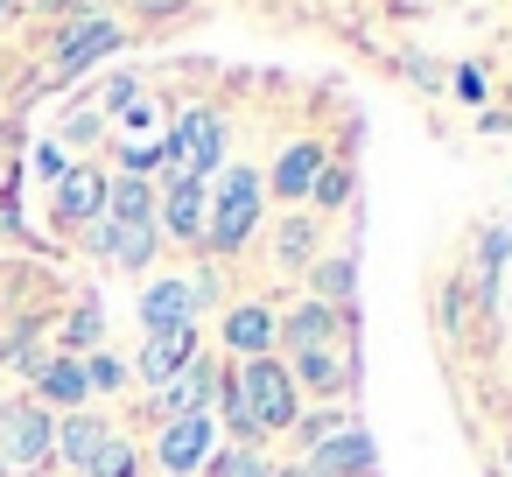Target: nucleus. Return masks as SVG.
I'll return each mask as SVG.
<instances>
[{"label": "nucleus", "mask_w": 512, "mask_h": 477, "mask_svg": "<svg viewBox=\"0 0 512 477\" xmlns=\"http://www.w3.org/2000/svg\"><path fill=\"white\" fill-rule=\"evenodd\" d=\"M36 169H43V176H50V183H57V176H64V169H71V162H64V148H50V141H43V148H36Z\"/></svg>", "instance_id": "nucleus-31"}, {"label": "nucleus", "mask_w": 512, "mask_h": 477, "mask_svg": "<svg viewBox=\"0 0 512 477\" xmlns=\"http://www.w3.org/2000/svg\"><path fill=\"white\" fill-rule=\"evenodd\" d=\"M64 344H71V358H85V351H99V302H85V309L71 316V330H64Z\"/></svg>", "instance_id": "nucleus-26"}, {"label": "nucleus", "mask_w": 512, "mask_h": 477, "mask_svg": "<svg viewBox=\"0 0 512 477\" xmlns=\"http://www.w3.org/2000/svg\"><path fill=\"white\" fill-rule=\"evenodd\" d=\"M267 477H309V470H267Z\"/></svg>", "instance_id": "nucleus-33"}, {"label": "nucleus", "mask_w": 512, "mask_h": 477, "mask_svg": "<svg viewBox=\"0 0 512 477\" xmlns=\"http://www.w3.org/2000/svg\"><path fill=\"white\" fill-rule=\"evenodd\" d=\"M232 393L246 400V414L260 421V435H274V428H295V421H302L295 372H288V365H274V358H246V365H239V379H232Z\"/></svg>", "instance_id": "nucleus-3"}, {"label": "nucleus", "mask_w": 512, "mask_h": 477, "mask_svg": "<svg viewBox=\"0 0 512 477\" xmlns=\"http://www.w3.org/2000/svg\"><path fill=\"white\" fill-rule=\"evenodd\" d=\"M64 141H71V148H92V141H99V113H78V120L64 127Z\"/></svg>", "instance_id": "nucleus-28"}, {"label": "nucleus", "mask_w": 512, "mask_h": 477, "mask_svg": "<svg viewBox=\"0 0 512 477\" xmlns=\"http://www.w3.org/2000/svg\"><path fill=\"white\" fill-rule=\"evenodd\" d=\"M120 50V22H106V15H92L85 29H71L64 36V50H57V71L64 78H78V71H92L99 57H113Z\"/></svg>", "instance_id": "nucleus-13"}, {"label": "nucleus", "mask_w": 512, "mask_h": 477, "mask_svg": "<svg viewBox=\"0 0 512 477\" xmlns=\"http://www.w3.org/2000/svg\"><path fill=\"white\" fill-rule=\"evenodd\" d=\"M36 386H43V400H57V407H78V400L92 393V379H85V358H50V365L36 372Z\"/></svg>", "instance_id": "nucleus-19"}, {"label": "nucleus", "mask_w": 512, "mask_h": 477, "mask_svg": "<svg viewBox=\"0 0 512 477\" xmlns=\"http://www.w3.org/2000/svg\"><path fill=\"white\" fill-rule=\"evenodd\" d=\"M106 218H113V225H155V190H148V176H106Z\"/></svg>", "instance_id": "nucleus-17"}, {"label": "nucleus", "mask_w": 512, "mask_h": 477, "mask_svg": "<svg viewBox=\"0 0 512 477\" xmlns=\"http://www.w3.org/2000/svg\"><path fill=\"white\" fill-rule=\"evenodd\" d=\"M155 463H162L169 477H190V470H204V463H211V414L169 421V428H162V442H155Z\"/></svg>", "instance_id": "nucleus-7"}, {"label": "nucleus", "mask_w": 512, "mask_h": 477, "mask_svg": "<svg viewBox=\"0 0 512 477\" xmlns=\"http://www.w3.org/2000/svg\"><path fill=\"white\" fill-rule=\"evenodd\" d=\"M50 442H57V428H50V414H43V407H29V400L0 407V456H8L15 470L50 463Z\"/></svg>", "instance_id": "nucleus-5"}, {"label": "nucleus", "mask_w": 512, "mask_h": 477, "mask_svg": "<svg viewBox=\"0 0 512 477\" xmlns=\"http://www.w3.org/2000/svg\"><path fill=\"white\" fill-rule=\"evenodd\" d=\"M351 295H358V260H351V253H344V260H323V267H316V302H323V309H344Z\"/></svg>", "instance_id": "nucleus-21"}, {"label": "nucleus", "mask_w": 512, "mask_h": 477, "mask_svg": "<svg viewBox=\"0 0 512 477\" xmlns=\"http://www.w3.org/2000/svg\"><path fill=\"white\" fill-rule=\"evenodd\" d=\"M225 344L239 351V365H246V358H267V351H274V316H267L260 302L232 309V316H225Z\"/></svg>", "instance_id": "nucleus-18"}, {"label": "nucleus", "mask_w": 512, "mask_h": 477, "mask_svg": "<svg viewBox=\"0 0 512 477\" xmlns=\"http://www.w3.org/2000/svg\"><path fill=\"white\" fill-rule=\"evenodd\" d=\"M211 295H218L211 274H197V281H190V274H162V281L141 295V323H148V330H197V309H204Z\"/></svg>", "instance_id": "nucleus-4"}, {"label": "nucleus", "mask_w": 512, "mask_h": 477, "mask_svg": "<svg viewBox=\"0 0 512 477\" xmlns=\"http://www.w3.org/2000/svg\"><path fill=\"white\" fill-rule=\"evenodd\" d=\"M260 204H267V176H260V169H232V176L218 183V204L204 211V239H211L218 253H239V246L260 232Z\"/></svg>", "instance_id": "nucleus-1"}, {"label": "nucleus", "mask_w": 512, "mask_h": 477, "mask_svg": "<svg viewBox=\"0 0 512 477\" xmlns=\"http://www.w3.org/2000/svg\"><path fill=\"white\" fill-rule=\"evenodd\" d=\"M155 232H169V239H204V183H190V176H169V190H162V204H155Z\"/></svg>", "instance_id": "nucleus-9"}, {"label": "nucleus", "mask_w": 512, "mask_h": 477, "mask_svg": "<svg viewBox=\"0 0 512 477\" xmlns=\"http://www.w3.org/2000/svg\"><path fill=\"white\" fill-rule=\"evenodd\" d=\"M134 463H141V456H134V442L106 435V449L92 456V470H85V477H134Z\"/></svg>", "instance_id": "nucleus-23"}, {"label": "nucleus", "mask_w": 512, "mask_h": 477, "mask_svg": "<svg viewBox=\"0 0 512 477\" xmlns=\"http://www.w3.org/2000/svg\"><path fill=\"white\" fill-rule=\"evenodd\" d=\"M302 470H309V477H358V470H372V435H365V428H330V435L309 449Z\"/></svg>", "instance_id": "nucleus-8"}, {"label": "nucleus", "mask_w": 512, "mask_h": 477, "mask_svg": "<svg viewBox=\"0 0 512 477\" xmlns=\"http://www.w3.org/2000/svg\"><path fill=\"white\" fill-rule=\"evenodd\" d=\"M162 162H169V176H190V183L218 176V162H225V120L211 106L176 113L169 120V141H162Z\"/></svg>", "instance_id": "nucleus-2"}, {"label": "nucleus", "mask_w": 512, "mask_h": 477, "mask_svg": "<svg viewBox=\"0 0 512 477\" xmlns=\"http://www.w3.org/2000/svg\"><path fill=\"white\" fill-rule=\"evenodd\" d=\"M309 197H316L323 211H337V204L351 197V169H344V162H323V176H316V190H309Z\"/></svg>", "instance_id": "nucleus-25"}, {"label": "nucleus", "mask_w": 512, "mask_h": 477, "mask_svg": "<svg viewBox=\"0 0 512 477\" xmlns=\"http://www.w3.org/2000/svg\"><path fill=\"white\" fill-rule=\"evenodd\" d=\"M155 225H113V218H99L92 232H85V246L99 253V260H113V267H127V274H141L148 260H155Z\"/></svg>", "instance_id": "nucleus-6"}, {"label": "nucleus", "mask_w": 512, "mask_h": 477, "mask_svg": "<svg viewBox=\"0 0 512 477\" xmlns=\"http://www.w3.org/2000/svg\"><path fill=\"white\" fill-rule=\"evenodd\" d=\"M316 176H323V148H316V141H295V148L274 162L267 190H274V197H288V204H302V197L316 190Z\"/></svg>", "instance_id": "nucleus-15"}, {"label": "nucleus", "mask_w": 512, "mask_h": 477, "mask_svg": "<svg viewBox=\"0 0 512 477\" xmlns=\"http://www.w3.org/2000/svg\"><path fill=\"white\" fill-rule=\"evenodd\" d=\"M505 253H512V225H491V232L477 239V260H470V295H491V281H498Z\"/></svg>", "instance_id": "nucleus-20"}, {"label": "nucleus", "mask_w": 512, "mask_h": 477, "mask_svg": "<svg viewBox=\"0 0 512 477\" xmlns=\"http://www.w3.org/2000/svg\"><path fill=\"white\" fill-rule=\"evenodd\" d=\"M505 316H512V302H505Z\"/></svg>", "instance_id": "nucleus-34"}, {"label": "nucleus", "mask_w": 512, "mask_h": 477, "mask_svg": "<svg viewBox=\"0 0 512 477\" xmlns=\"http://www.w3.org/2000/svg\"><path fill=\"white\" fill-rule=\"evenodd\" d=\"M197 358V330H148V351H141V379L162 393L183 365Z\"/></svg>", "instance_id": "nucleus-14"}, {"label": "nucleus", "mask_w": 512, "mask_h": 477, "mask_svg": "<svg viewBox=\"0 0 512 477\" xmlns=\"http://www.w3.org/2000/svg\"><path fill=\"white\" fill-rule=\"evenodd\" d=\"M134 99H141V92H134V78H113V85H106V106H113V113H127Z\"/></svg>", "instance_id": "nucleus-30"}, {"label": "nucleus", "mask_w": 512, "mask_h": 477, "mask_svg": "<svg viewBox=\"0 0 512 477\" xmlns=\"http://www.w3.org/2000/svg\"><path fill=\"white\" fill-rule=\"evenodd\" d=\"M106 421L99 414H71V421H57V442H50V456H64L71 470H92V456L106 449Z\"/></svg>", "instance_id": "nucleus-16"}, {"label": "nucleus", "mask_w": 512, "mask_h": 477, "mask_svg": "<svg viewBox=\"0 0 512 477\" xmlns=\"http://www.w3.org/2000/svg\"><path fill=\"white\" fill-rule=\"evenodd\" d=\"M57 218L64 225H99L106 218V176L99 169H64L57 176Z\"/></svg>", "instance_id": "nucleus-12"}, {"label": "nucleus", "mask_w": 512, "mask_h": 477, "mask_svg": "<svg viewBox=\"0 0 512 477\" xmlns=\"http://www.w3.org/2000/svg\"><path fill=\"white\" fill-rule=\"evenodd\" d=\"M148 127H155V106L134 99V106H127V134H148Z\"/></svg>", "instance_id": "nucleus-32"}, {"label": "nucleus", "mask_w": 512, "mask_h": 477, "mask_svg": "<svg viewBox=\"0 0 512 477\" xmlns=\"http://www.w3.org/2000/svg\"><path fill=\"white\" fill-rule=\"evenodd\" d=\"M211 400H218V365H211V358H190V365L162 386V400H155V407H162L169 421H190V414H204Z\"/></svg>", "instance_id": "nucleus-10"}, {"label": "nucleus", "mask_w": 512, "mask_h": 477, "mask_svg": "<svg viewBox=\"0 0 512 477\" xmlns=\"http://www.w3.org/2000/svg\"><path fill=\"white\" fill-rule=\"evenodd\" d=\"M456 99H470V106H477V99H484V71H470V64H463V71H456Z\"/></svg>", "instance_id": "nucleus-29"}, {"label": "nucleus", "mask_w": 512, "mask_h": 477, "mask_svg": "<svg viewBox=\"0 0 512 477\" xmlns=\"http://www.w3.org/2000/svg\"><path fill=\"white\" fill-rule=\"evenodd\" d=\"M309 253H316V225H309V218L295 211V218L281 225V239H274V260H281V267H302Z\"/></svg>", "instance_id": "nucleus-22"}, {"label": "nucleus", "mask_w": 512, "mask_h": 477, "mask_svg": "<svg viewBox=\"0 0 512 477\" xmlns=\"http://www.w3.org/2000/svg\"><path fill=\"white\" fill-rule=\"evenodd\" d=\"M85 379H92V386H106V393H113V386H120V379H127V372H120V358H106V351H92V358H85Z\"/></svg>", "instance_id": "nucleus-27"}, {"label": "nucleus", "mask_w": 512, "mask_h": 477, "mask_svg": "<svg viewBox=\"0 0 512 477\" xmlns=\"http://www.w3.org/2000/svg\"><path fill=\"white\" fill-rule=\"evenodd\" d=\"M274 337H288V344H295V358H309V351H344V316H337V309H323V302H302Z\"/></svg>", "instance_id": "nucleus-11"}, {"label": "nucleus", "mask_w": 512, "mask_h": 477, "mask_svg": "<svg viewBox=\"0 0 512 477\" xmlns=\"http://www.w3.org/2000/svg\"><path fill=\"white\" fill-rule=\"evenodd\" d=\"M204 470H211V477H267L274 463H267L260 449H225V456H211Z\"/></svg>", "instance_id": "nucleus-24"}]
</instances>
